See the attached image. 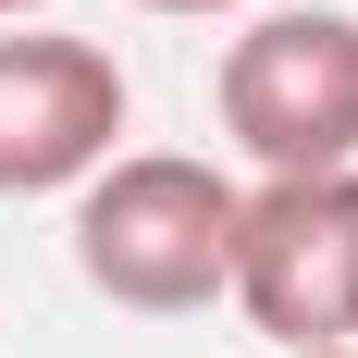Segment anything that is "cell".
I'll use <instances>...</instances> for the list:
<instances>
[{
  "mask_svg": "<svg viewBox=\"0 0 358 358\" xmlns=\"http://www.w3.org/2000/svg\"><path fill=\"white\" fill-rule=\"evenodd\" d=\"M222 296L285 358L358 346V173H259L235 198V259Z\"/></svg>",
  "mask_w": 358,
  "mask_h": 358,
  "instance_id": "cell-2",
  "label": "cell"
},
{
  "mask_svg": "<svg viewBox=\"0 0 358 358\" xmlns=\"http://www.w3.org/2000/svg\"><path fill=\"white\" fill-rule=\"evenodd\" d=\"M309 358H358V346H309Z\"/></svg>",
  "mask_w": 358,
  "mask_h": 358,
  "instance_id": "cell-7",
  "label": "cell"
},
{
  "mask_svg": "<svg viewBox=\"0 0 358 358\" xmlns=\"http://www.w3.org/2000/svg\"><path fill=\"white\" fill-rule=\"evenodd\" d=\"M13 13H50V0H0V25H13Z\"/></svg>",
  "mask_w": 358,
  "mask_h": 358,
  "instance_id": "cell-6",
  "label": "cell"
},
{
  "mask_svg": "<svg viewBox=\"0 0 358 358\" xmlns=\"http://www.w3.org/2000/svg\"><path fill=\"white\" fill-rule=\"evenodd\" d=\"M222 136L259 173H358V13H259L210 74Z\"/></svg>",
  "mask_w": 358,
  "mask_h": 358,
  "instance_id": "cell-3",
  "label": "cell"
},
{
  "mask_svg": "<svg viewBox=\"0 0 358 358\" xmlns=\"http://www.w3.org/2000/svg\"><path fill=\"white\" fill-rule=\"evenodd\" d=\"M222 259H235V185L185 148H111L99 173L74 185V272L111 296V309H148V322H185L222 296Z\"/></svg>",
  "mask_w": 358,
  "mask_h": 358,
  "instance_id": "cell-1",
  "label": "cell"
},
{
  "mask_svg": "<svg viewBox=\"0 0 358 358\" xmlns=\"http://www.w3.org/2000/svg\"><path fill=\"white\" fill-rule=\"evenodd\" d=\"M124 136V62L99 37H0V198H62Z\"/></svg>",
  "mask_w": 358,
  "mask_h": 358,
  "instance_id": "cell-4",
  "label": "cell"
},
{
  "mask_svg": "<svg viewBox=\"0 0 358 358\" xmlns=\"http://www.w3.org/2000/svg\"><path fill=\"white\" fill-rule=\"evenodd\" d=\"M148 13H235V0H148Z\"/></svg>",
  "mask_w": 358,
  "mask_h": 358,
  "instance_id": "cell-5",
  "label": "cell"
}]
</instances>
